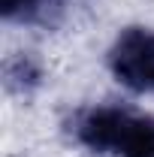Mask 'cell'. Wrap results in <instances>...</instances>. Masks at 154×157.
<instances>
[{"label":"cell","mask_w":154,"mask_h":157,"mask_svg":"<svg viewBox=\"0 0 154 157\" xmlns=\"http://www.w3.org/2000/svg\"><path fill=\"white\" fill-rule=\"evenodd\" d=\"M73 0H0L3 18L24 27H55Z\"/></svg>","instance_id":"obj_3"},{"label":"cell","mask_w":154,"mask_h":157,"mask_svg":"<svg viewBox=\"0 0 154 157\" xmlns=\"http://www.w3.org/2000/svg\"><path fill=\"white\" fill-rule=\"evenodd\" d=\"M73 3H76V0H73Z\"/></svg>","instance_id":"obj_5"},{"label":"cell","mask_w":154,"mask_h":157,"mask_svg":"<svg viewBox=\"0 0 154 157\" xmlns=\"http://www.w3.org/2000/svg\"><path fill=\"white\" fill-rule=\"evenodd\" d=\"M112 76L136 94H154V30L124 27L109 48Z\"/></svg>","instance_id":"obj_2"},{"label":"cell","mask_w":154,"mask_h":157,"mask_svg":"<svg viewBox=\"0 0 154 157\" xmlns=\"http://www.w3.org/2000/svg\"><path fill=\"white\" fill-rule=\"evenodd\" d=\"M6 82H9V88H21V91H27V88H33V85L39 82V67L30 58L12 60V63L6 67Z\"/></svg>","instance_id":"obj_4"},{"label":"cell","mask_w":154,"mask_h":157,"mask_svg":"<svg viewBox=\"0 0 154 157\" xmlns=\"http://www.w3.org/2000/svg\"><path fill=\"white\" fill-rule=\"evenodd\" d=\"M73 136L97 154L154 157V115L127 106H91L73 118Z\"/></svg>","instance_id":"obj_1"}]
</instances>
